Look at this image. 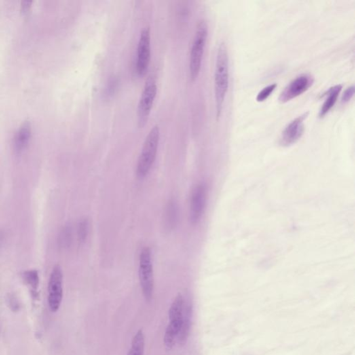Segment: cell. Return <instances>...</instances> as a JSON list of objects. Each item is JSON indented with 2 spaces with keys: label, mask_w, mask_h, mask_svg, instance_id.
Listing matches in <instances>:
<instances>
[{
  "label": "cell",
  "mask_w": 355,
  "mask_h": 355,
  "mask_svg": "<svg viewBox=\"0 0 355 355\" xmlns=\"http://www.w3.org/2000/svg\"><path fill=\"white\" fill-rule=\"evenodd\" d=\"M214 100L216 118L219 119L223 111V104L229 87V59L225 43L220 44L216 54L214 69Z\"/></svg>",
  "instance_id": "1"
},
{
  "label": "cell",
  "mask_w": 355,
  "mask_h": 355,
  "mask_svg": "<svg viewBox=\"0 0 355 355\" xmlns=\"http://www.w3.org/2000/svg\"><path fill=\"white\" fill-rule=\"evenodd\" d=\"M160 141V129L154 126L146 138L137 165V176L144 178L149 174L155 162Z\"/></svg>",
  "instance_id": "2"
},
{
  "label": "cell",
  "mask_w": 355,
  "mask_h": 355,
  "mask_svg": "<svg viewBox=\"0 0 355 355\" xmlns=\"http://www.w3.org/2000/svg\"><path fill=\"white\" fill-rule=\"evenodd\" d=\"M207 37L208 25L202 20L197 26L189 56V75L192 81H195L200 73Z\"/></svg>",
  "instance_id": "3"
},
{
  "label": "cell",
  "mask_w": 355,
  "mask_h": 355,
  "mask_svg": "<svg viewBox=\"0 0 355 355\" xmlns=\"http://www.w3.org/2000/svg\"><path fill=\"white\" fill-rule=\"evenodd\" d=\"M157 92L156 79L153 75L149 76L146 81L137 111L138 124L143 127L147 122Z\"/></svg>",
  "instance_id": "4"
},
{
  "label": "cell",
  "mask_w": 355,
  "mask_h": 355,
  "mask_svg": "<svg viewBox=\"0 0 355 355\" xmlns=\"http://www.w3.org/2000/svg\"><path fill=\"white\" fill-rule=\"evenodd\" d=\"M139 280L144 298L147 301H151L154 288V279L151 251L149 247L144 248L140 252Z\"/></svg>",
  "instance_id": "5"
},
{
  "label": "cell",
  "mask_w": 355,
  "mask_h": 355,
  "mask_svg": "<svg viewBox=\"0 0 355 355\" xmlns=\"http://www.w3.org/2000/svg\"><path fill=\"white\" fill-rule=\"evenodd\" d=\"M185 299L182 294H178L174 300L169 310V320L170 322L166 330L164 337L168 341H173L177 339L182 322H183L184 307Z\"/></svg>",
  "instance_id": "6"
},
{
  "label": "cell",
  "mask_w": 355,
  "mask_h": 355,
  "mask_svg": "<svg viewBox=\"0 0 355 355\" xmlns=\"http://www.w3.org/2000/svg\"><path fill=\"white\" fill-rule=\"evenodd\" d=\"M63 275L61 267L59 265L54 266L48 283V305L49 309L53 312H56L59 309L61 305L63 288H62Z\"/></svg>",
  "instance_id": "7"
},
{
  "label": "cell",
  "mask_w": 355,
  "mask_h": 355,
  "mask_svg": "<svg viewBox=\"0 0 355 355\" xmlns=\"http://www.w3.org/2000/svg\"><path fill=\"white\" fill-rule=\"evenodd\" d=\"M136 71L139 76H144L149 68L151 60V31L145 27L140 33L138 45Z\"/></svg>",
  "instance_id": "8"
},
{
  "label": "cell",
  "mask_w": 355,
  "mask_h": 355,
  "mask_svg": "<svg viewBox=\"0 0 355 355\" xmlns=\"http://www.w3.org/2000/svg\"><path fill=\"white\" fill-rule=\"evenodd\" d=\"M314 79L308 74L296 77L284 88L280 94L279 101L284 104L306 92L314 83Z\"/></svg>",
  "instance_id": "9"
},
{
  "label": "cell",
  "mask_w": 355,
  "mask_h": 355,
  "mask_svg": "<svg viewBox=\"0 0 355 355\" xmlns=\"http://www.w3.org/2000/svg\"><path fill=\"white\" fill-rule=\"evenodd\" d=\"M207 195L208 191L206 185L204 183L199 184L193 189L189 211V219L191 223H199L202 217L206 208Z\"/></svg>",
  "instance_id": "10"
},
{
  "label": "cell",
  "mask_w": 355,
  "mask_h": 355,
  "mask_svg": "<svg viewBox=\"0 0 355 355\" xmlns=\"http://www.w3.org/2000/svg\"><path fill=\"white\" fill-rule=\"evenodd\" d=\"M307 115H308V113H304L303 115L294 119L286 126L281 135L280 139L281 145L288 147V146L292 145L301 139V137L303 136L304 131H305L304 121L307 118Z\"/></svg>",
  "instance_id": "11"
},
{
  "label": "cell",
  "mask_w": 355,
  "mask_h": 355,
  "mask_svg": "<svg viewBox=\"0 0 355 355\" xmlns=\"http://www.w3.org/2000/svg\"><path fill=\"white\" fill-rule=\"evenodd\" d=\"M191 317H192V305L190 301L185 300L183 322H182L177 341H176L180 347L183 346L187 343L188 337L190 334Z\"/></svg>",
  "instance_id": "12"
},
{
  "label": "cell",
  "mask_w": 355,
  "mask_h": 355,
  "mask_svg": "<svg viewBox=\"0 0 355 355\" xmlns=\"http://www.w3.org/2000/svg\"><path fill=\"white\" fill-rule=\"evenodd\" d=\"M31 126L28 122L24 123L19 129L14 142L15 149L18 153H21L27 147L31 138Z\"/></svg>",
  "instance_id": "13"
},
{
  "label": "cell",
  "mask_w": 355,
  "mask_h": 355,
  "mask_svg": "<svg viewBox=\"0 0 355 355\" xmlns=\"http://www.w3.org/2000/svg\"><path fill=\"white\" fill-rule=\"evenodd\" d=\"M341 89H342V85H337L330 88V90L328 91L327 94H326L327 98H326L320 110L319 117L320 118L327 115L330 110L335 105Z\"/></svg>",
  "instance_id": "14"
},
{
  "label": "cell",
  "mask_w": 355,
  "mask_h": 355,
  "mask_svg": "<svg viewBox=\"0 0 355 355\" xmlns=\"http://www.w3.org/2000/svg\"><path fill=\"white\" fill-rule=\"evenodd\" d=\"M178 219V206L174 201H170L165 210V225L169 230L175 227Z\"/></svg>",
  "instance_id": "15"
},
{
  "label": "cell",
  "mask_w": 355,
  "mask_h": 355,
  "mask_svg": "<svg viewBox=\"0 0 355 355\" xmlns=\"http://www.w3.org/2000/svg\"><path fill=\"white\" fill-rule=\"evenodd\" d=\"M145 347V337L142 330H138L133 338L132 346L128 355H144Z\"/></svg>",
  "instance_id": "16"
},
{
  "label": "cell",
  "mask_w": 355,
  "mask_h": 355,
  "mask_svg": "<svg viewBox=\"0 0 355 355\" xmlns=\"http://www.w3.org/2000/svg\"><path fill=\"white\" fill-rule=\"evenodd\" d=\"M24 280L34 292L37 291L39 284V273L36 270L26 271L23 274Z\"/></svg>",
  "instance_id": "17"
},
{
  "label": "cell",
  "mask_w": 355,
  "mask_h": 355,
  "mask_svg": "<svg viewBox=\"0 0 355 355\" xmlns=\"http://www.w3.org/2000/svg\"><path fill=\"white\" fill-rule=\"evenodd\" d=\"M72 229L70 227H66L60 232L58 236V244L60 248H67L72 242Z\"/></svg>",
  "instance_id": "18"
},
{
  "label": "cell",
  "mask_w": 355,
  "mask_h": 355,
  "mask_svg": "<svg viewBox=\"0 0 355 355\" xmlns=\"http://www.w3.org/2000/svg\"><path fill=\"white\" fill-rule=\"evenodd\" d=\"M89 223L88 220L83 219L78 225V237L80 242H84L88 234Z\"/></svg>",
  "instance_id": "19"
},
{
  "label": "cell",
  "mask_w": 355,
  "mask_h": 355,
  "mask_svg": "<svg viewBox=\"0 0 355 355\" xmlns=\"http://www.w3.org/2000/svg\"><path fill=\"white\" fill-rule=\"evenodd\" d=\"M276 87L277 85L275 84V83L265 87V88H263V90H262L258 93L256 100H257L258 102H265V100H267V99L269 98V96H270L271 93H273V91L275 90Z\"/></svg>",
  "instance_id": "20"
},
{
  "label": "cell",
  "mask_w": 355,
  "mask_h": 355,
  "mask_svg": "<svg viewBox=\"0 0 355 355\" xmlns=\"http://www.w3.org/2000/svg\"><path fill=\"white\" fill-rule=\"evenodd\" d=\"M354 86L349 87V88L345 91L342 96V102H343V103H346V102H348L349 101H350L353 96V94H354Z\"/></svg>",
  "instance_id": "21"
},
{
  "label": "cell",
  "mask_w": 355,
  "mask_h": 355,
  "mask_svg": "<svg viewBox=\"0 0 355 355\" xmlns=\"http://www.w3.org/2000/svg\"><path fill=\"white\" fill-rule=\"evenodd\" d=\"M32 2H29V1H25L23 2V3H22V10L24 11H27L28 10V9L30 8V7H31Z\"/></svg>",
  "instance_id": "22"
},
{
  "label": "cell",
  "mask_w": 355,
  "mask_h": 355,
  "mask_svg": "<svg viewBox=\"0 0 355 355\" xmlns=\"http://www.w3.org/2000/svg\"><path fill=\"white\" fill-rule=\"evenodd\" d=\"M0 237H1V233H0Z\"/></svg>",
  "instance_id": "23"
}]
</instances>
